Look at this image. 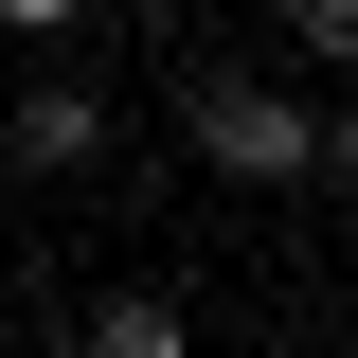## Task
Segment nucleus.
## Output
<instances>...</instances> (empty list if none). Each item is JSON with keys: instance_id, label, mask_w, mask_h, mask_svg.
<instances>
[{"instance_id": "7ed1b4c3", "label": "nucleus", "mask_w": 358, "mask_h": 358, "mask_svg": "<svg viewBox=\"0 0 358 358\" xmlns=\"http://www.w3.org/2000/svg\"><path fill=\"white\" fill-rule=\"evenodd\" d=\"M90 143H108L90 90H36V108H18V162H90Z\"/></svg>"}, {"instance_id": "f03ea898", "label": "nucleus", "mask_w": 358, "mask_h": 358, "mask_svg": "<svg viewBox=\"0 0 358 358\" xmlns=\"http://www.w3.org/2000/svg\"><path fill=\"white\" fill-rule=\"evenodd\" d=\"M90 358H197L179 287H108V305H90Z\"/></svg>"}, {"instance_id": "20e7f679", "label": "nucleus", "mask_w": 358, "mask_h": 358, "mask_svg": "<svg viewBox=\"0 0 358 358\" xmlns=\"http://www.w3.org/2000/svg\"><path fill=\"white\" fill-rule=\"evenodd\" d=\"M287 36H305L322 72H358V0H287Z\"/></svg>"}, {"instance_id": "f257e3e1", "label": "nucleus", "mask_w": 358, "mask_h": 358, "mask_svg": "<svg viewBox=\"0 0 358 358\" xmlns=\"http://www.w3.org/2000/svg\"><path fill=\"white\" fill-rule=\"evenodd\" d=\"M197 162H233V179H305V162H322V108H287L268 72H215V90H197Z\"/></svg>"}, {"instance_id": "39448f33", "label": "nucleus", "mask_w": 358, "mask_h": 358, "mask_svg": "<svg viewBox=\"0 0 358 358\" xmlns=\"http://www.w3.org/2000/svg\"><path fill=\"white\" fill-rule=\"evenodd\" d=\"M72 18H90V0H0V36H72Z\"/></svg>"}]
</instances>
